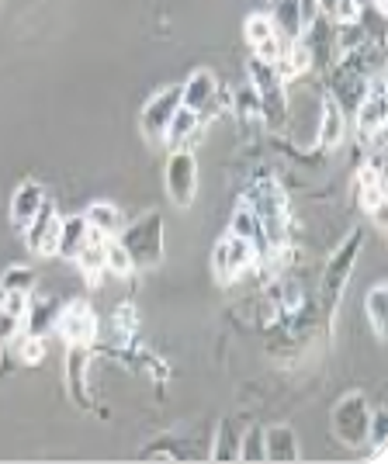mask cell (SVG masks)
<instances>
[{
    "mask_svg": "<svg viewBox=\"0 0 388 464\" xmlns=\"http://www.w3.org/2000/svg\"><path fill=\"white\" fill-rule=\"evenodd\" d=\"M250 87L260 97V118H267V125H285V118H288V94H285V80L277 77V70H274L271 63L253 56Z\"/></svg>",
    "mask_w": 388,
    "mask_h": 464,
    "instance_id": "6da1fadb",
    "label": "cell"
},
{
    "mask_svg": "<svg viewBox=\"0 0 388 464\" xmlns=\"http://www.w3.org/2000/svg\"><path fill=\"white\" fill-rule=\"evenodd\" d=\"M118 243L129 250L136 267H153V264H160V256H163V222H160V215H146L132 229L121 232Z\"/></svg>",
    "mask_w": 388,
    "mask_h": 464,
    "instance_id": "7a4b0ae2",
    "label": "cell"
},
{
    "mask_svg": "<svg viewBox=\"0 0 388 464\" xmlns=\"http://www.w3.org/2000/svg\"><path fill=\"white\" fill-rule=\"evenodd\" d=\"M163 180H167V194L174 198L177 208H191L194 198H198V160L188 146H180L167 156Z\"/></svg>",
    "mask_w": 388,
    "mask_h": 464,
    "instance_id": "3957f363",
    "label": "cell"
},
{
    "mask_svg": "<svg viewBox=\"0 0 388 464\" xmlns=\"http://www.w3.org/2000/svg\"><path fill=\"white\" fill-rule=\"evenodd\" d=\"M177 108H180V87H163V91H156V94L142 104V111H139V129H142V136L150 139V142H163L167 125H170V118L177 115Z\"/></svg>",
    "mask_w": 388,
    "mask_h": 464,
    "instance_id": "277c9868",
    "label": "cell"
},
{
    "mask_svg": "<svg viewBox=\"0 0 388 464\" xmlns=\"http://www.w3.org/2000/svg\"><path fill=\"white\" fill-rule=\"evenodd\" d=\"M388 104H385V77H371L364 97L357 101V136L378 139L385 132Z\"/></svg>",
    "mask_w": 388,
    "mask_h": 464,
    "instance_id": "5b68a950",
    "label": "cell"
},
{
    "mask_svg": "<svg viewBox=\"0 0 388 464\" xmlns=\"http://www.w3.org/2000/svg\"><path fill=\"white\" fill-rule=\"evenodd\" d=\"M247 205H250L253 212H257V218H260L264 236H271L274 243H277L281 232H285V222H288V208H285V198L277 191V184L264 180V184L247 198Z\"/></svg>",
    "mask_w": 388,
    "mask_h": 464,
    "instance_id": "8992f818",
    "label": "cell"
},
{
    "mask_svg": "<svg viewBox=\"0 0 388 464\" xmlns=\"http://www.w3.org/2000/svg\"><path fill=\"white\" fill-rule=\"evenodd\" d=\"M368 426H371V416L361 395H347V399L336 406V412H333V433L350 447L368 440Z\"/></svg>",
    "mask_w": 388,
    "mask_h": 464,
    "instance_id": "52a82bcc",
    "label": "cell"
},
{
    "mask_svg": "<svg viewBox=\"0 0 388 464\" xmlns=\"http://www.w3.org/2000/svg\"><path fill=\"white\" fill-rule=\"evenodd\" d=\"M253 256H257V246H253L250 239H243V236H226L212 253V271L218 281H233L236 274H243L247 267L253 264Z\"/></svg>",
    "mask_w": 388,
    "mask_h": 464,
    "instance_id": "ba28073f",
    "label": "cell"
},
{
    "mask_svg": "<svg viewBox=\"0 0 388 464\" xmlns=\"http://www.w3.org/2000/svg\"><path fill=\"white\" fill-rule=\"evenodd\" d=\"M218 101V80L212 70H194L191 77L180 83V108L194 111L198 118L212 115Z\"/></svg>",
    "mask_w": 388,
    "mask_h": 464,
    "instance_id": "9c48e42d",
    "label": "cell"
},
{
    "mask_svg": "<svg viewBox=\"0 0 388 464\" xmlns=\"http://www.w3.org/2000/svg\"><path fill=\"white\" fill-rule=\"evenodd\" d=\"M59 229H63V218L56 215L53 201H42V208L35 212V218L24 226L28 232V246L42 256H56L59 250Z\"/></svg>",
    "mask_w": 388,
    "mask_h": 464,
    "instance_id": "30bf717a",
    "label": "cell"
},
{
    "mask_svg": "<svg viewBox=\"0 0 388 464\" xmlns=\"http://www.w3.org/2000/svg\"><path fill=\"white\" fill-rule=\"evenodd\" d=\"M59 336L70 343V347H87L97 336V319L94 312L87 309L83 302H73L70 309H63V315L56 319Z\"/></svg>",
    "mask_w": 388,
    "mask_h": 464,
    "instance_id": "8fae6325",
    "label": "cell"
},
{
    "mask_svg": "<svg viewBox=\"0 0 388 464\" xmlns=\"http://www.w3.org/2000/svg\"><path fill=\"white\" fill-rule=\"evenodd\" d=\"M357 250H361V232H354L347 243L333 253L330 277H326V291L333 295V302H336V295H340V291H344V285H347L350 267H354V260H357Z\"/></svg>",
    "mask_w": 388,
    "mask_h": 464,
    "instance_id": "7c38bea8",
    "label": "cell"
},
{
    "mask_svg": "<svg viewBox=\"0 0 388 464\" xmlns=\"http://www.w3.org/2000/svg\"><path fill=\"white\" fill-rule=\"evenodd\" d=\"M42 201H45V191H42L35 180H28V184H21L15 198H11V222H15V229L24 232V226L35 218V212L42 208Z\"/></svg>",
    "mask_w": 388,
    "mask_h": 464,
    "instance_id": "4fadbf2b",
    "label": "cell"
},
{
    "mask_svg": "<svg viewBox=\"0 0 388 464\" xmlns=\"http://www.w3.org/2000/svg\"><path fill=\"white\" fill-rule=\"evenodd\" d=\"M357 184H361V205L371 215L382 212V205H385V174H382V163L378 160H371L368 167H361Z\"/></svg>",
    "mask_w": 388,
    "mask_h": 464,
    "instance_id": "5bb4252c",
    "label": "cell"
},
{
    "mask_svg": "<svg viewBox=\"0 0 388 464\" xmlns=\"http://www.w3.org/2000/svg\"><path fill=\"white\" fill-rule=\"evenodd\" d=\"M344 132H347V115H344V108L333 97H326L323 118H319V146L323 150H336L344 142Z\"/></svg>",
    "mask_w": 388,
    "mask_h": 464,
    "instance_id": "9a60e30c",
    "label": "cell"
},
{
    "mask_svg": "<svg viewBox=\"0 0 388 464\" xmlns=\"http://www.w3.org/2000/svg\"><path fill=\"white\" fill-rule=\"evenodd\" d=\"M274 24V35L281 42H295L302 35V18H298V0H277L267 14Z\"/></svg>",
    "mask_w": 388,
    "mask_h": 464,
    "instance_id": "2e32d148",
    "label": "cell"
},
{
    "mask_svg": "<svg viewBox=\"0 0 388 464\" xmlns=\"http://www.w3.org/2000/svg\"><path fill=\"white\" fill-rule=\"evenodd\" d=\"M198 132H201V118L194 115V111H188V108H177V115L167 125L163 142H170L174 150H180V146H191L194 139H198Z\"/></svg>",
    "mask_w": 388,
    "mask_h": 464,
    "instance_id": "e0dca14e",
    "label": "cell"
},
{
    "mask_svg": "<svg viewBox=\"0 0 388 464\" xmlns=\"http://www.w3.org/2000/svg\"><path fill=\"white\" fill-rule=\"evenodd\" d=\"M83 243H87V222H83V215L63 218L56 256H63V260H77V253L83 250Z\"/></svg>",
    "mask_w": 388,
    "mask_h": 464,
    "instance_id": "ac0fdd59",
    "label": "cell"
},
{
    "mask_svg": "<svg viewBox=\"0 0 388 464\" xmlns=\"http://www.w3.org/2000/svg\"><path fill=\"white\" fill-rule=\"evenodd\" d=\"M264 454H267V461H295L298 458L295 433L288 426H274V430L264 433Z\"/></svg>",
    "mask_w": 388,
    "mask_h": 464,
    "instance_id": "d6986e66",
    "label": "cell"
},
{
    "mask_svg": "<svg viewBox=\"0 0 388 464\" xmlns=\"http://www.w3.org/2000/svg\"><path fill=\"white\" fill-rule=\"evenodd\" d=\"M83 222H87V229L101 232V236H118V229H121V215L108 201H94L83 215Z\"/></svg>",
    "mask_w": 388,
    "mask_h": 464,
    "instance_id": "ffe728a7",
    "label": "cell"
},
{
    "mask_svg": "<svg viewBox=\"0 0 388 464\" xmlns=\"http://www.w3.org/2000/svg\"><path fill=\"white\" fill-rule=\"evenodd\" d=\"M229 232H233V236H243V239H250L253 246H264V239H267V236H264V226H260V218H257V212H253L247 201L236 208Z\"/></svg>",
    "mask_w": 388,
    "mask_h": 464,
    "instance_id": "44dd1931",
    "label": "cell"
},
{
    "mask_svg": "<svg viewBox=\"0 0 388 464\" xmlns=\"http://www.w3.org/2000/svg\"><path fill=\"white\" fill-rule=\"evenodd\" d=\"M385 305H388V291H385V285H374V288H371V295L364 298V312H368L371 329H374V336H378V340H385V326H388Z\"/></svg>",
    "mask_w": 388,
    "mask_h": 464,
    "instance_id": "7402d4cb",
    "label": "cell"
},
{
    "mask_svg": "<svg viewBox=\"0 0 388 464\" xmlns=\"http://www.w3.org/2000/svg\"><path fill=\"white\" fill-rule=\"evenodd\" d=\"M104 271L115 274V277H129V274L136 271V264H132L129 250L118 243L115 236H112V239H104Z\"/></svg>",
    "mask_w": 388,
    "mask_h": 464,
    "instance_id": "603a6c76",
    "label": "cell"
},
{
    "mask_svg": "<svg viewBox=\"0 0 388 464\" xmlns=\"http://www.w3.org/2000/svg\"><path fill=\"white\" fill-rule=\"evenodd\" d=\"M236 115L243 118V121H250V118H260V97H257V91H253L250 83L247 87H239L236 91Z\"/></svg>",
    "mask_w": 388,
    "mask_h": 464,
    "instance_id": "cb8c5ba5",
    "label": "cell"
},
{
    "mask_svg": "<svg viewBox=\"0 0 388 464\" xmlns=\"http://www.w3.org/2000/svg\"><path fill=\"white\" fill-rule=\"evenodd\" d=\"M0 309L24 319L32 312V298H28V291H0Z\"/></svg>",
    "mask_w": 388,
    "mask_h": 464,
    "instance_id": "d4e9b609",
    "label": "cell"
},
{
    "mask_svg": "<svg viewBox=\"0 0 388 464\" xmlns=\"http://www.w3.org/2000/svg\"><path fill=\"white\" fill-rule=\"evenodd\" d=\"M32 285H35V274L24 271V267H11L0 277V291H28Z\"/></svg>",
    "mask_w": 388,
    "mask_h": 464,
    "instance_id": "484cf974",
    "label": "cell"
},
{
    "mask_svg": "<svg viewBox=\"0 0 388 464\" xmlns=\"http://www.w3.org/2000/svg\"><path fill=\"white\" fill-rule=\"evenodd\" d=\"M239 458H243V461H267V454H264V433H260V430H250V433L243 437Z\"/></svg>",
    "mask_w": 388,
    "mask_h": 464,
    "instance_id": "4316f807",
    "label": "cell"
},
{
    "mask_svg": "<svg viewBox=\"0 0 388 464\" xmlns=\"http://www.w3.org/2000/svg\"><path fill=\"white\" fill-rule=\"evenodd\" d=\"M267 35H274L271 18H267V14H250V18H247V42L257 45V42H264Z\"/></svg>",
    "mask_w": 388,
    "mask_h": 464,
    "instance_id": "83f0119b",
    "label": "cell"
},
{
    "mask_svg": "<svg viewBox=\"0 0 388 464\" xmlns=\"http://www.w3.org/2000/svg\"><path fill=\"white\" fill-rule=\"evenodd\" d=\"M285 45H288V42H281L277 35H267L264 42H257V45H253V56L264 59V63H271V66H274V63L281 59V53H285Z\"/></svg>",
    "mask_w": 388,
    "mask_h": 464,
    "instance_id": "f1b7e54d",
    "label": "cell"
},
{
    "mask_svg": "<svg viewBox=\"0 0 388 464\" xmlns=\"http://www.w3.org/2000/svg\"><path fill=\"white\" fill-rule=\"evenodd\" d=\"M42 357H45V340L39 333H28V340H21V361L24 364H39Z\"/></svg>",
    "mask_w": 388,
    "mask_h": 464,
    "instance_id": "f546056e",
    "label": "cell"
},
{
    "mask_svg": "<svg viewBox=\"0 0 388 464\" xmlns=\"http://www.w3.org/2000/svg\"><path fill=\"white\" fill-rule=\"evenodd\" d=\"M24 319H18V315H11V312L0 309V343H7V340H15L18 336V329Z\"/></svg>",
    "mask_w": 388,
    "mask_h": 464,
    "instance_id": "4dcf8cb0",
    "label": "cell"
},
{
    "mask_svg": "<svg viewBox=\"0 0 388 464\" xmlns=\"http://www.w3.org/2000/svg\"><path fill=\"white\" fill-rule=\"evenodd\" d=\"M323 14V0H298V18H302V28Z\"/></svg>",
    "mask_w": 388,
    "mask_h": 464,
    "instance_id": "1f68e13d",
    "label": "cell"
},
{
    "mask_svg": "<svg viewBox=\"0 0 388 464\" xmlns=\"http://www.w3.org/2000/svg\"><path fill=\"white\" fill-rule=\"evenodd\" d=\"M330 4H333V0H323V11H326V7H330Z\"/></svg>",
    "mask_w": 388,
    "mask_h": 464,
    "instance_id": "d6a6232c",
    "label": "cell"
}]
</instances>
